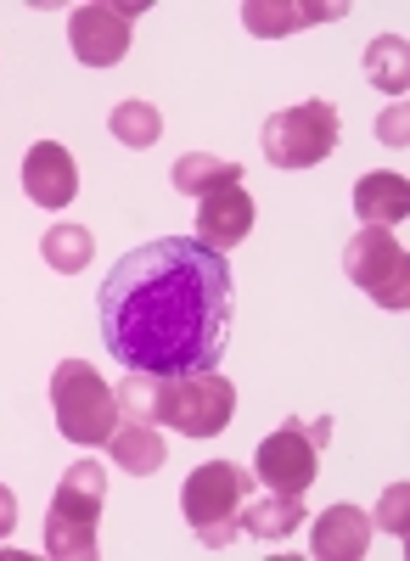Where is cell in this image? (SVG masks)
<instances>
[{
    "label": "cell",
    "instance_id": "8992f818",
    "mask_svg": "<svg viewBox=\"0 0 410 561\" xmlns=\"http://www.w3.org/2000/svg\"><path fill=\"white\" fill-rule=\"evenodd\" d=\"M332 438V421L327 415H287L276 433H270L253 455V478L270 494H304L321 472V449Z\"/></svg>",
    "mask_w": 410,
    "mask_h": 561
},
{
    "label": "cell",
    "instance_id": "ffe728a7",
    "mask_svg": "<svg viewBox=\"0 0 410 561\" xmlns=\"http://www.w3.org/2000/svg\"><path fill=\"white\" fill-rule=\"evenodd\" d=\"M39 259L52 264L57 275H79L90 264V230L84 225H57L52 237L39 242Z\"/></svg>",
    "mask_w": 410,
    "mask_h": 561
},
{
    "label": "cell",
    "instance_id": "277c9868",
    "mask_svg": "<svg viewBox=\"0 0 410 561\" xmlns=\"http://www.w3.org/2000/svg\"><path fill=\"white\" fill-rule=\"evenodd\" d=\"M248 494H253V472H242L231 460H203L197 472H186V483H180V511H186L192 534L208 550H225L242 534Z\"/></svg>",
    "mask_w": 410,
    "mask_h": 561
},
{
    "label": "cell",
    "instance_id": "6da1fadb",
    "mask_svg": "<svg viewBox=\"0 0 410 561\" xmlns=\"http://www.w3.org/2000/svg\"><path fill=\"white\" fill-rule=\"evenodd\" d=\"M102 343L124 370L180 377L214 370L231 337L237 280L225 253L197 237H158L124 253L102 280Z\"/></svg>",
    "mask_w": 410,
    "mask_h": 561
},
{
    "label": "cell",
    "instance_id": "30bf717a",
    "mask_svg": "<svg viewBox=\"0 0 410 561\" xmlns=\"http://www.w3.org/2000/svg\"><path fill=\"white\" fill-rule=\"evenodd\" d=\"M23 192L34 208H68L79 197V163L62 140H34L23 158Z\"/></svg>",
    "mask_w": 410,
    "mask_h": 561
},
{
    "label": "cell",
    "instance_id": "9a60e30c",
    "mask_svg": "<svg viewBox=\"0 0 410 561\" xmlns=\"http://www.w3.org/2000/svg\"><path fill=\"white\" fill-rule=\"evenodd\" d=\"M107 455L135 478H152L163 466V433L158 421H135V415H118V427L107 433Z\"/></svg>",
    "mask_w": 410,
    "mask_h": 561
},
{
    "label": "cell",
    "instance_id": "9c48e42d",
    "mask_svg": "<svg viewBox=\"0 0 410 561\" xmlns=\"http://www.w3.org/2000/svg\"><path fill=\"white\" fill-rule=\"evenodd\" d=\"M141 0H124V7H107V0H84L68 18V45L84 68H113L129 57V23L141 18Z\"/></svg>",
    "mask_w": 410,
    "mask_h": 561
},
{
    "label": "cell",
    "instance_id": "ba28073f",
    "mask_svg": "<svg viewBox=\"0 0 410 561\" xmlns=\"http://www.w3.org/2000/svg\"><path fill=\"white\" fill-rule=\"evenodd\" d=\"M343 275L383 309H410V253L394 230L360 225V237L343 248Z\"/></svg>",
    "mask_w": 410,
    "mask_h": 561
},
{
    "label": "cell",
    "instance_id": "2e32d148",
    "mask_svg": "<svg viewBox=\"0 0 410 561\" xmlns=\"http://www.w3.org/2000/svg\"><path fill=\"white\" fill-rule=\"evenodd\" d=\"M304 523V494H248V505H242V534H253V539H287L293 528Z\"/></svg>",
    "mask_w": 410,
    "mask_h": 561
},
{
    "label": "cell",
    "instance_id": "5b68a950",
    "mask_svg": "<svg viewBox=\"0 0 410 561\" xmlns=\"http://www.w3.org/2000/svg\"><path fill=\"white\" fill-rule=\"evenodd\" d=\"M52 415H57V433L79 449H96L107 444V433L118 427V393L96 377V365L84 359H62L52 370Z\"/></svg>",
    "mask_w": 410,
    "mask_h": 561
},
{
    "label": "cell",
    "instance_id": "ac0fdd59",
    "mask_svg": "<svg viewBox=\"0 0 410 561\" xmlns=\"http://www.w3.org/2000/svg\"><path fill=\"white\" fill-rule=\"evenodd\" d=\"M237 180H242V163H225L214 152H186L174 163V192L180 197H208L219 185H237Z\"/></svg>",
    "mask_w": 410,
    "mask_h": 561
},
{
    "label": "cell",
    "instance_id": "7a4b0ae2",
    "mask_svg": "<svg viewBox=\"0 0 410 561\" xmlns=\"http://www.w3.org/2000/svg\"><path fill=\"white\" fill-rule=\"evenodd\" d=\"M113 393H118V415L163 421V427L186 433V438H214L237 415V388L219 370H180V377H141V370H129Z\"/></svg>",
    "mask_w": 410,
    "mask_h": 561
},
{
    "label": "cell",
    "instance_id": "7402d4cb",
    "mask_svg": "<svg viewBox=\"0 0 410 561\" xmlns=\"http://www.w3.org/2000/svg\"><path fill=\"white\" fill-rule=\"evenodd\" d=\"M377 140H383V147H394V152L410 147V107H405V102H394V107L377 118Z\"/></svg>",
    "mask_w": 410,
    "mask_h": 561
},
{
    "label": "cell",
    "instance_id": "d6986e66",
    "mask_svg": "<svg viewBox=\"0 0 410 561\" xmlns=\"http://www.w3.org/2000/svg\"><path fill=\"white\" fill-rule=\"evenodd\" d=\"M107 129H113L118 147L147 152V147H158V135H163V113H158L152 102H141V96H124V102L107 113Z\"/></svg>",
    "mask_w": 410,
    "mask_h": 561
},
{
    "label": "cell",
    "instance_id": "603a6c76",
    "mask_svg": "<svg viewBox=\"0 0 410 561\" xmlns=\"http://www.w3.org/2000/svg\"><path fill=\"white\" fill-rule=\"evenodd\" d=\"M12 528H18V494L0 483V539H12Z\"/></svg>",
    "mask_w": 410,
    "mask_h": 561
},
{
    "label": "cell",
    "instance_id": "8fae6325",
    "mask_svg": "<svg viewBox=\"0 0 410 561\" xmlns=\"http://www.w3.org/2000/svg\"><path fill=\"white\" fill-rule=\"evenodd\" d=\"M248 230H253V197L242 192V180L237 185H219V192L197 197V242L214 248V253H231L248 242Z\"/></svg>",
    "mask_w": 410,
    "mask_h": 561
},
{
    "label": "cell",
    "instance_id": "4fadbf2b",
    "mask_svg": "<svg viewBox=\"0 0 410 561\" xmlns=\"http://www.w3.org/2000/svg\"><path fill=\"white\" fill-rule=\"evenodd\" d=\"M309 550L321 561H360L372 550V517L360 505H327L309 534Z\"/></svg>",
    "mask_w": 410,
    "mask_h": 561
},
{
    "label": "cell",
    "instance_id": "e0dca14e",
    "mask_svg": "<svg viewBox=\"0 0 410 561\" xmlns=\"http://www.w3.org/2000/svg\"><path fill=\"white\" fill-rule=\"evenodd\" d=\"M366 79L383 90V96H405V90H410V39L377 34L366 45Z\"/></svg>",
    "mask_w": 410,
    "mask_h": 561
},
{
    "label": "cell",
    "instance_id": "5bb4252c",
    "mask_svg": "<svg viewBox=\"0 0 410 561\" xmlns=\"http://www.w3.org/2000/svg\"><path fill=\"white\" fill-rule=\"evenodd\" d=\"M354 214H360V225H383V230H394V225L410 214V180L394 174V169L360 174V180H354Z\"/></svg>",
    "mask_w": 410,
    "mask_h": 561
},
{
    "label": "cell",
    "instance_id": "7c38bea8",
    "mask_svg": "<svg viewBox=\"0 0 410 561\" xmlns=\"http://www.w3.org/2000/svg\"><path fill=\"white\" fill-rule=\"evenodd\" d=\"M349 18L343 0H242V23L248 34L259 39H282L293 28H309V23H338Z\"/></svg>",
    "mask_w": 410,
    "mask_h": 561
},
{
    "label": "cell",
    "instance_id": "52a82bcc",
    "mask_svg": "<svg viewBox=\"0 0 410 561\" xmlns=\"http://www.w3.org/2000/svg\"><path fill=\"white\" fill-rule=\"evenodd\" d=\"M264 158L276 169H315L338 152V107L332 102H293L264 118Z\"/></svg>",
    "mask_w": 410,
    "mask_h": 561
},
{
    "label": "cell",
    "instance_id": "3957f363",
    "mask_svg": "<svg viewBox=\"0 0 410 561\" xmlns=\"http://www.w3.org/2000/svg\"><path fill=\"white\" fill-rule=\"evenodd\" d=\"M102 500H107V472L102 460H73L57 494H52V517H45V550L62 561H90L102 556L96 523H102Z\"/></svg>",
    "mask_w": 410,
    "mask_h": 561
},
{
    "label": "cell",
    "instance_id": "44dd1931",
    "mask_svg": "<svg viewBox=\"0 0 410 561\" xmlns=\"http://www.w3.org/2000/svg\"><path fill=\"white\" fill-rule=\"evenodd\" d=\"M372 528H383V534H405V528H410V483H394V489L383 494Z\"/></svg>",
    "mask_w": 410,
    "mask_h": 561
}]
</instances>
